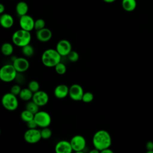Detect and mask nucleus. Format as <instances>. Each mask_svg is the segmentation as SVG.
<instances>
[{"label": "nucleus", "mask_w": 153, "mask_h": 153, "mask_svg": "<svg viewBox=\"0 0 153 153\" xmlns=\"http://www.w3.org/2000/svg\"><path fill=\"white\" fill-rule=\"evenodd\" d=\"M92 143L94 148L101 152L102 150L110 148L112 144L111 134L105 130H99L93 135Z\"/></svg>", "instance_id": "1"}, {"label": "nucleus", "mask_w": 153, "mask_h": 153, "mask_svg": "<svg viewBox=\"0 0 153 153\" xmlns=\"http://www.w3.org/2000/svg\"><path fill=\"white\" fill-rule=\"evenodd\" d=\"M62 56L58 53L56 49L48 48L45 50L41 56L42 64L48 68L54 67L61 62Z\"/></svg>", "instance_id": "2"}, {"label": "nucleus", "mask_w": 153, "mask_h": 153, "mask_svg": "<svg viewBox=\"0 0 153 153\" xmlns=\"http://www.w3.org/2000/svg\"><path fill=\"white\" fill-rule=\"evenodd\" d=\"M31 38V34L29 31L20 28L13 33L11 39L14 45L22 48L30 44Z\"/></svg>", "instance_id": "3"}, {"label": "nucleus", "mask_w": 153, "mask_h": 153, "mask_svg": "<svg viewBox=\"0 0 153 153\" xmlns=\"http://www.w3.org/2000/svg\"><path fill=\"white\" fill-rule=\"evenodd\" d=\"M18 72L13 64H6L0 69V79L4 82H10L14 81Z\"/></svg>", "instance_id": "4"}, {"label": "nucleus", "mask_w": 153, "mask_h": 153, "mask_svg": "<svg viewBox=\"0 0 153 153\" xmlns=\"http://www.w3.org/2000/svg\"><path fill=\"white\" fill-rule=\"evenodd\" d=\"M1 103L3 107L9 111H14L19 106V100L17 96L11 92L7 93L2 96Z\"/></svg>", "instance_id": "5"}, {"label": "nucleus", "mask_w": 153, "mask_h": 153, "mask_svg": "<svg viewBox=\"0 0 153 153\" xmlns=\"http://www.w3.org/2000/svg\"><path fill=\"white\" fill-rule=\"evenodd\" d=\"M34 120L38 127L44 128L48 127L51 123V117L49 113L44 111H39L34 115Z\"/></svg>", "instance_id": "6"}, {"label": "nucleus", "mask_w": 153, "mask_h": 153, "mask_svg": "<svg viewBox=\"0 0 153 153\" xmlns=\"http://www.w3.org/2000/svg\"><path fill=\"white\" fill-rule=\"evenodd\" d=\"M25 140L30 144H35L42 139L41 130L36 128H28L24 133Z\"/></svg>", "instance_id": "7"}, {"label": "nucleus", "mask_w": 153, "mask_h": 153, "mask_svg": "<svg viewBox=\"0 0 153 153\" xmlns=\"http://www.w3.org/2000/svg\"><path fill=\"white\" fill-rule=\"evenodd\" d=\"M72 149L75 152H82L86 146V140L84 136L76 134L70 140Z\"/></svg>", "instance_id": "8"}, {"label": "nucleus", "mask_w": 153, "mask_h": 153, "mask_svg": "<svg viewBox=\"0 0 153 153\" xmlns=\"http://www.w3.org/2000/svg\"><path fill=\"white\" fill-rule=\"evenodd\" d=\"M18 73H23L29 68V62L25 57H16L13 61L12 63Z\"/></svg>", "instance_id": "9"}, {"label": "nucleus", "mask_w": 153, "mask_h": 153, "mask_svg": "<svg viewBox=\"0 0 153 153\" xmlns=\"http://www.w3.org/2000/svg\"><path fill=\"white\" fill-rule=\"evenodd\" d=\"M84 93L83 88L79 84H74L69 87V96L74 101L81 100Z\"/></svg>", "instance_id": "10"}, {"label": "nucleus", "mask_w": 153, "mask_h": 153, "mask_svg": "<svg viewBox=\"0 0 153 153\" xmlns=\"http://www.w3.org/2000/svg\"><path fill=\"white\" fill-rule=\"evenodd\" d=\"M32 100L39 107L46 105L49 100V96L47 92L43 90H38L33 94Z\"/></svg>", "instance_id": "11"}, {"label": "nucleus", "mask_w": 153, "mask_h": 153, "mask_svg": "<svg viewBox=\"0 0 153 153\" xmlns=\"http://www.w3.org/2000/svg\"><path fill=\"white\" fill-rule=\"evenodd\" d=\"M56 49L58 53L62 56H67L72 50V44L67 39H61L56 44Z\"/></svg>", "instance_id": "12"}, {"label": "nucleus", "mask_w": 153, "mask_h": 153, "mask_svg": "<svg viewBox=\"0 0 153 153\" xmlns=\"http://www.w3.org/2000/svg\"><path fill=\"white\" fill-rule=\"evenodd\" d=\"M19 25L21 29L30 32L34 29L35 20L30 16L25 14L20 17Z\"/></svg>", "instance_id": "13"}, {"label": "nucleus", "mask_w": 153, "mask_h": 153, "mask_svg": "<svg viewBox=\"0 0 153 153\" xmlns=\"http://www.w3.org/2000/svg\"><path fill=\"white\" fill-rule=\"evenodd\" d=\"M54 150L56 153H71L73 151L70 141L60 140L56 143Z\"/></svg>", "instance_id": "14"}, {"label": "nucleus", "mask_w": 153, "mask_h": 153, "mask_svg": "<svg viewBox=\"0 0 153 153\" xmlns=\"http://www.w3.org/2000/svg\"><path fill=\"white\" fill-rule=\"evenodd\" d=\"M52 32L48 28L44 27L36 32V39L42 42H46L49 41L52 38Z\"/></svg>", "instance_id": "15"}, {"label": "nucleus", "mask_w": 153, "mask_h": 153, "mask_svg": "<svg viewBox=\"0 0 153 153\" xmlns=\"http://www.w3.org/2000/svg\"><path fill=\"white\" fill-rule=\"evenodd\" d=\"M69 87L66 84H59L57 85L54 90V95L57 99H64L69 96Z\"/></svg>", "instance_id": "16"}, {"label": "nucleus", "mask_w": 153, "mask_h": 153, "mask_svg": "<svg viewBox=\"0 0 153 153\" xmlns=\"http://www.w3.org/2000/svg\"><path fill=\"white\" fill-rule=\"evenodd\" d=\"M0 24L5 29L11 28L14 25V19L11 15L3 13L0 17Z\"/></svg>", "instance_id": "17"}, {"label": "nucleus", "mask_w": 153, "mask_h": 153, "mask_svg": "<svg viewBox=\"0 0 153 153\" xmlns=\"http://www.w3.org/2000/svg\"><path fill=\"white\" fill-rule=\"evenodd\" d=\"M29 10V7L25 1L19 2L16 6V11L18 16H22L27 14Z\"/></svg>", "instance_id": "18"}, {"label": "nucleus", "mask_w": 153, "mask_h": 153, "mask_svg": "<svg viewBox=\"0 0 153 153\" xmlns=\"http://www.w3.org/2000/svg\"><path fill=\"white\" fill-rule=\"evenodd\" d=\"M121 5L125 11L131 12L134 11L136 8L137 2L136 0H122Z\"/></svg>", "instance_id": "19"}, {"label": "nucleus", "mask_w": 153, "mask_h": 153, "mask_svg": "<svg viewBox=\"0 0 153 153\" xmlns=\"http://www.w3.org/2000/svg\"><path fill=\"white\" fill-rule=\"evenodd\" d=\"M33 93L28 88H22V90L19 94V97L21 100L26 102H28L32 100Z\"/></svg>", "instance_id": "20"}, {"label": "nucleus", "mask_w": 153, "mask_h": 153, "mask_svg": "<svg viewBox=\"0 0 153 153\" xmlns=\"http://www.w3.org/2000/svg\"><path fill=\"white\" fill-rule=\"evenodd\" d=\"M1 53L5 56H11L14 51V47L13 45L8 42L3 43L1 46Z\"/></svg>", "instance_id": "21"}, {"label": "nucleus", "mask_w": 153, "mask_h": 153, "mask_svg": "<svg viewBox=\"0 0 153 153\" xmlns=\"http://www.w3.org/2000/svg\"><path fill=\"white\" fill-rule=\"evenodd\" d=\"M22 53L25 57H30L34 54L35 50L33 47L29 44L22 47Z\"/></svg>", "instance_id": "22"}, {"label": "nucleus", "mask_w": 153, "mask_h": 153, "mask_svg": "<svg viewBox=\"0 0 153 153\" xmlns=\"http://www.w3.org/2000/svg\"><path fill=\"white\" fill-rule=\"evenodd\" d=\"M34 115L35 114H33L29 111L25 109V110H23L21 112L20 118L23 121H24L25 123H27L29 121L34 119Z\"/></svg>", "instance_id": "23"}, {"label": "nucleus", "mask_w": 153, "mask_h": 153, "mask_svg": "<svg viewBox=\"0 0 153 153\" xmlns=\"http://www.w3.org/2000/svg\"><path fill=\"white\" fill-rule=\"evenodd\" d=\"M26 109L29 111L33 114H35L39 111V106L32 100L31 101H29L26 103Z\"/></svg>", "instance_id": "24"}, {"label": "nucleus", "mask_w": 153, "mask_h": 153, "mask_svg": "<svg viewBox=\"0 0 153 153\" xmlns=\"http://www.w3.org/2000/svg\"><path fill=\"white\" fill-rule=\"evenodd\" d=\"M54 69L56 72L59 75H63L66 73L67 68L63 63L60 62L54 66Z\"/></svg>", "instance_id": "25"}, {"label": "nucleus", "mask_w": 153, "mask_h": 153, "mask_svg": "<svg viewBox=\"0 0 153 153\" xmlns=\"http://www.w3.org/2000/svg\"><path fill=\"white\" fill-rule=\"evenodd\" d=\"M41 134L42 139L44 140H47L51 137L52 131L48 127L42 128V129L41 130Z\"/></svg>", "instance_id": "26"}, {"label": "nucleus", "mask_w": 153, "mask_h": 153, "mask_svg": "<svg viewBox=\"0 0 153 153\" xmlns=\"http://www.w3.org/2000/svg\"><path fill=\"white\" fill-rule=\"evenodd\" d=\"M27 87L34 93L38 91V90H39L40 86H39V82L37 81L32 80L29 82L27 85Z\"/></svg>", "instance_id": "27"}, {"label": "nucleus", "mask_w": 153, "mask_h": 153, "mask_svg": "<svg viewBox=\"0 0 153 153\" xmlns=\"http://www.w3.org/2000/svg\"><path fill=\"white\" fill-rule=\"evenodd\" d=\"M45 26V22L44 19H38L35 20V25H34V29L36 30H39L44 28Z\"/></svg>", "instance_id": "28"}, {"label": "nucleus", "mask_w": 153, "mask_h": 153, "mask_svg": "<svg viewBox=\"0 0 153 153\" xmlns=\"http://www.w3.org/2000/svg\"><path fill=\"white\" fill-rule=\"evenodd\" d=\"M67 57L68 59V60L71 62H76L78 59H79V54L78 53L74 51V50H72L67 56Z\"/></svg>", "instance_id": "29"}, {"label": "nucleus", "mask_w": 153, "mask_h": 153, "mask_svg": "<svg viewBox=\"0 0 153 153\" xmlns=\"http://www.w3.org/2000/svg\"><path fill=\"white\" fill-rule=\"evenodd\" d=\"M93 94L90 91H87L84 93L81 100L84 103H90L91 102L93 101Z\"/></svg>", "instance_id": "30"}, {"label": "nucleus", "mask_w": 153, "mask_h": 153, "mask_svg": "<svg viewBox=\"0 0 153 153\" xmlns=\"http://www.w3.org/2000/svg\"><path fill=\"white\" fill-rule=\"evenodd\" d=\"M21 90L22 88L19 84H14L11 87L10 89V92L16 96H19Z\"/></svg>", "instance_id": "31"}, {"label": "nucleus", "mask_w": 153, "mask_h": 153, "mask_svg": "<svg viewBox=\"0 0 153 153\" xmlns=\"http://www.w3.org/2000/svg\"><path fill=\"white\" fill-rule=\"evenodd\" d=\"M26 126L28 128H36L38 127V125L34 119L26 123Z\"/></svg>", "instance_id": "32"}, {"label": "nucleus", "mask_w": 153, "mask_h": 153, "mask_svg": "<svg viewBox=\"0 0 153 153\" xmlns=\"http://www.w3.org/2000/svg\"><path fill=\"white\" fill-rule=\"evenodd\" d=\"M146 148L147 149V151L153 150V142L152 141L148 142L146 144Z\"/></svg>", "instance_id": "33"}, {"label": "nucleus", "mask_w": 153, "mask_h": 153, "mask_svg": "<svg viewBox=\"0 0 153 153\" xmlns=\"http://www.w3.org/2000/svg\"><path fill=\"white\" fill-rule=\"evenodd\" d=\"M100 152H102V153H113V151L111 150L109 148H106V149L102 150Z\"/></svg>", "instance_id": "34"}, {"label": "nucleus", "mask_w": 153, "mask_h": 153, "mask_svg": "<svg viewBox=\"0 0 153 153\" xmlns=\"http://www.w3.org/2000/svg\"><path fill=\"white\" fill-rule=\"evenodd\" d=\"M5 10V5H3L2 4H0V13H1V14L4 13Z\"/></svg>", "instance_id": "35"}, {"label": "nucleus", "mask_w": 153, "mask_h": 153, "mask_svg": "<svg viewBox=\"0 0 153 153\" xmlns=\"http://www.w3.org/2000/svg\"><path fill=\"white\" fill-rule=\"evenodd\" d=\"M90 153H99V152H100V151L98 150L97 149L94 148V149H92V150H91V151H90Z\"/></svg>", "instance_id": "36"}, {"label": "nucleus", "mask_w": 153, "mask_h": 153, "mask_svg": "<svg viewBox=\"0 0 153 153\" xmlns=\"http://www.w3.org/2000/svg\"><path fill=\"white\" fill-rule=\"evenodd\" d=\"M103 1L106 3H112V2H115L116 0H103Z\"/></svg>", "instance_id": "37"}, {"label": "nucleus", "mask_w": 153, "mask_h": 153, "mask_svg": "<svg viewBox=\"0 0 153 153\" xmlns=\"http://www.w3.org/2000/svg\"><path fill=\"white\" fill-rule=\"evenodd\" d=\"M147 153H153V150H151V151H148Z\"/></svg>", "instance_id": "38"}]
</instances>
